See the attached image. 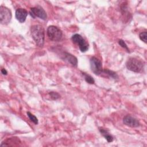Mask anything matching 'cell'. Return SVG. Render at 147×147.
<instances>
[{"label": "cell", "instance_id": "cell-11", "mask_svg": "<svg viewBox=\"0 0 147 147\" xmlns=\"http://www.w3.org/2000/svg\"><path fill=\"white\" fill-rule=\"evenodd\" d=\"M20 142H21V141H20V140L18 138H17V137H10L9 138L3 142H2V143L1 145V146H12L11 144H13V145H15L16 144H18Z\"/></svg>", "mask_w": 147, "mask_h": 147}, {"label": "cell", "instance_id": "cell-10", "mask_svg": "<svg viewBox=\"0 0 147 147\" xmlns=\"http://www.w3.org/2000/svg\"><path fill=\"white\" fill-rule=\"evenodd\" d=\"M63 54H64L63 55L64 60H65L66 61H67L68 63H69L73 66H75V67L77 66L78 59L75 56H74V55L68 52H64Z\"/></svg>", "mask_w": 147, "mask_h": 147}, {"label": "cell", "instance_id": "cell-12", "mask_svg": "<svg viewBox=\"0 0 147 147\" xmlns=\"http://www.w3.org/2000/svg\"><path fill=\"white\" fill-rule=\"evenodd\" d=\"M99 131L102 134V136L106 139L108 142H111L113 141V136L109 134L107 130L103 129V128H99Z\"/></svg>", "mask_w": 147, "mask_h": 147}, {"label": "cell", "instance_id": "cell-13", "mask_svg": "<svg viewBox=\"0 0 147 147\" xmlns=\"http://www.w3.org/2000/svg\"><path fill=\"white\" fill-rule=\"evenodd\" d=\"M103 75H105L107 76L111 77V78H112L113 79H117L118 78L117 74L115 72H113L112 71L107 69H105L103 70V72H102L101 75L103 76Z\"/></svg>", "mask_w": 147, "mask_h": 147}, {"label": "cell", "instance_id": "cell-7", "mask_svg": "<svg viewBox=\"0 0 147 147\" xmlns=\"http://www.w3.org/2000/svg\"><path fill=\"white\" fill-rule=\"evenodd\" d=\"M30 14L33 18L38 17L43 20H45L47 18V15L45 11L41 6L34 7L30 9Z\"/></svg>", "mask_w": 147, "mask_h": 147}, {"label": "cell", "instance_id": "cell-3", "mask_svg": "<svg viewBox=\"0 0 147 147\" xmlns=\"http://www.w3.org/2000/svg\"><path fill=\"white\" fill-rule=\"evenodd\" d=\"M47 35L49 38L53 41H59L63 35L62 31L57 26L51 25L47 29Z\"/></svg>", "mask_w": 147, "mask_h": 147}, {"label": "cell", "instance_id": "cell-17", "mask_svg": "<svg viewBox=\"0 0 147 147\" xmlns=\"http://www.w3.org/2000/svg\"><path fill=\"white\" fill-rule=\"evenodd\" d=\"M49 95L51 98V99L53 100H56L60 97V95L57 92H53V91L50 92L49 93Z\"/></svg>", "mask_w": 147, "mask_h": 147}, {"label": "cell", "instance_id": "cell-2", "mask_svg": "<svg viewBox=\"0 0 147 147\" xmlns=\"http://www.w3.org/2000/svg\"><path fill=\"white\" fill-rule=\"evenodd\" d=\"M144 63L136 58L131 57L128 59L126 63V68L134 72H141L144 68Z\"/></svg>", "mask_w": 147, "mask_h": 147}, {"label": "cell", "instance_id": "cell-6", "mask_svg": "<svg viewBox=\"0 0 147 147\" xmlns=\"http://www.w3.org/2000/svg\"><path fill=\"white\" fill-rule=\"evenodd\" d=\"M72 41L79 45V48L82 52H86L88 49V44L84 39L79 34H75L71 38Z\"/></svg>", "mask_w": 147, "mask_h": 147}, {"label": "cell", "instance_id": "cell-8", "mask_svg": "<svg viewBox=\"0 0 147 147\" xmlns=\"http://www.w3.org/2000/svg\"><path fill=\"white\" fill-rule=\"evenodd\" d=\"M123 122L125 125L131 127H138L140 125L139 121L136 118L129 115H126L123 118Z\"/></svg>", "mask_w": 147, "mask_h": 147}, {"label": "cell", "instance_id": "cell-1", "mask_svg": "<svg viewBox=\"0 0 147 147\" xmlns=\"http://www.w3.org/2000/svg\"><path fill=\"white\" fill-rule=\"evenodd\" d=\"M32 38L36 45L39 47H42L44 44L45 33L42 26L40 25H34L30 28Z\"/></svg>", "mask_w": 147, "mask_h": 147}, {"label": "cell", "instance_id": "cell-9", "mask_svg": "<svg viewBox=\"0 0 147 147\" xmlns=\"http://www.w3.org/2000/svg\"><path fill=\"white\" fill-rule=\"evenodd\" d=\"M28 14V13L27 10L22 8L17 9L15 13L16 19L21 23H22L25 21Z\"/></svg>", "mask_w": 147, "mask_h": 147}, {"label": "cell", "instance_id": "cell-19", "mask_svg": "<svg viewBox=\"0 0 147 147\" xmlns=\"http://www.w3.org/2000/svg\"><path fill=\"white\" fill-rule=\"evenodd\" d=\"M1 72H2V74L3 75H6L7 74V71L5 68H2L1 69Z\"/></svg>", "mask_w": 147, "mask_h": 147}, {"label": "cell", "instance_id": "cell-18", "mask_svg": "<svg viewBox=\"0 0 147 147\" xmlns=\"http://www.w3.org/2000/svg\"><path fill=\"white\" fill-rule=\"evenodd\" d=\"M118 44H119V45L120 46H121V47H122L123 48L125 49L127 52H130L129 49L128 48V47H127L126 44L125 43V42L123 40H119L118 41Z\"/></svg>", "mask_w": 147, "mask_h": 147}, {"label": "cell", "instance_id": "cell-5", "mask_svg": "<svg viewBox=\"0 0 147 147\" xmlns=\"http://www.w3.org/2000/svg\"><path fill=\"white\" fill-rule=\"evenodd\" d=\"M91 71L97 75H101L103 69L100 60L96 57H92L90 60Z\"/></svg>", "mask_w": 147, "mask_h": 147}, {"label": "cell", "instance_id": "cell-14", "mask_svg": "<svg viewBox=\"0 0 147 147\" xmlns=\"http://www.w3.org/2000/svg\"><path fill=\"white\" fill-rule=\"evenodd\" d=\"M82 74L83 75L84 79H85V80L87 83H88V84H92L94 83L95 80L91 76H90V75H88L86 73H84V72H82Z\"/></svg>", "mask_w": 147, "mask_h": 147}, {"label": "cell", "instance_id": "cell-16", "mask_svg": "<svg viewBox=\"0 0 147 147\" xmlns=\"http://www.w3.org/2000/svg\"><path fill=\"white\" fill-rule=\"evenodd\" d=\"M139 37L141 41H144L145 43H146V42H147V33L146 31L140 33V34H139Z\"/></svg>", "mask_w": 147, "mask_h": 147}, {"label": "cell", "instance_id": "cell-15", "mask_svg": "<svg viewBox=\"0 0 147 147\" xmlns=\"http://www.w3.org/2000/svg\"><path fill=\"white\" fill-rule=\"evenodd\" d=\"M27 115H28V117H29V119L31 121H32L34 124H36V125H37V124H38V119H37V117L35 116V115H34L33 114H32L31 113H30L29 111H28V112H27Z\"/></svg>", "mask_w": 147, "mask_h": 147}, {"label": "cell", "instance_id": "cell-4", "mask_svg": "<svg viewBox=\"0 0 147 147\" xmlns=\"http://www.w3.org/2000/svg\"><path fill=\"white\" fill-rule=\"evenodd\" d=\"M11 12L7 7L1 6H0V22L1 24L6 25L9 24L11 19Z\"/></svg>", "mask_w": 147, "mask_h": 147}]
</instances>
